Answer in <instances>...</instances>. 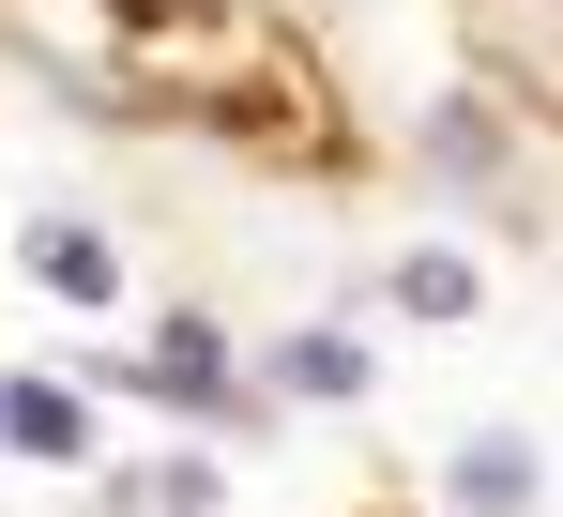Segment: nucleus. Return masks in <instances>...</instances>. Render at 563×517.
<instances>
[{
  "instance_id": "6e6552de",
  "label": "nucleus",
  "mask_w": 563,
  "mask_h": 517,
  "mask_svg": "<svg viewBox=\"0 0 563 517\" xmlns=\"http://www.w3.org/2000/svg\"><path fill=\"white\" fill-rule=\"evenodd\" d=\"M427 153H442L457 183H503V122H487V107H442V122H427Z\"/></svg>"
},
{
  "instance_id": "20e7f679",
  "label": "nucleus",
  "mask_w": 563,
  "mask_h": 517,
  "mask_svg": "<svg viewBox=\"0 0 563 517\" xmlns=\"http://www.w3.org/2000/svg\"><path fill=\"white\" fill-rule=\"evenodd\" d=\"M153 381H168L184 411H229V336H213V320H168V336H153Z\"/></svg>"
},
{
  "instance_id": "423d86ee",
  "label": "nucleus",
  "mask_w": 563,
  "mask_h": 517,
  "mask_svg": "<svg viewBox=\"0 0 563 517\" xmlns=\"http://www.w3.org/2000/svg\"><path fill=\"white\" fill-rule=\"evenodd\" d=\"M380 289H396V320H472V258H396V274H380Z\"/></svg>"
},
{
  "instance_id": "7ed1b4c3",
  "label": "nucleus",
  "mask_w": 563,
  "mask_h": 517,
  "mask_svg": "<svg viewBox=\"0 0 563 517\" xmlns=\"http://www.w3.org/2000/svg\"><path fill=\"white\" fill-rule=\"evenodd\" d=\"M442 487H457V517H518V503H533V441H518V427H487L457 472H442Z\"/></svg>"
},
{
  "instance_id": "f03ea898",
  "label": "nucleus",
  "mask_w": 563,
  "mask_h": 517,
  "mask_svg": "<svg viewBox=\"0 0 563 517\" xmlns=\"http://www.w3.org/2000/svg\"><path fill=\"white\" fill-rule=\"evenodd\" d=\"M0 457H92V396L77 381H0Z\"/></svg>"
},
{
  "instance_id": "f257e3e1",
  "label": "nucleus",
  "mask_w": 563,
  "mask_h": 517,
  "mask_svg": "<svg viewBox=\"0 0 563 517\" xmlns=\"http://www.w3.org/2000/svg\"><path fill=\"white\" fill-rule=\"evenodd\" d=\"M31 289L46 305H122V244L92 213H31Z\"/></svg>"
},
{
  "instance_id": "39448f33",
  "label": "nucleus",
  "mask_w": 563,
  "mask_h": 517,
  "mask_svg": "<svg viewBox=\"0 0 563 517\" xmlns=\"http://www.w3.org/2000/svg\"><path fill=\"white\" fill-rule=\"evenodd\" d=\"M275 396H335V411H351V396H366V350L351 336H289L275 350Z\"/></svg>"
},
{
  "instance_id": "0eeeda50",
  "label": "nucleus",
  "mask_w": 563,
  "mask_h": 517,
  "mask_svg": "<svg viewBox=\"0 0 563 517\" xmlns=\"http://www.w3.org/2000/svg\"><path fill=\"white\" fill-rule=\"evenodd\" d=\"M122 517H213V457H153V472H122Z\"/></svg>"
}]
</instances>
